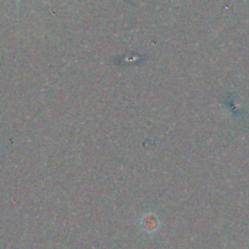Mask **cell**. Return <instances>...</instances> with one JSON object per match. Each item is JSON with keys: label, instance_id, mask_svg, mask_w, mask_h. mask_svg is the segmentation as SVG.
I'll return each mask as SVG.
<instances>
[{"label": "cell", "instance_id": "obj_1", "mask_svg": "<svg viewBox=\"0 0 249 249\" xmlns=\"http://www.w3.org/2000/svg\"><path fill=\"white\" fill-rule=\"evenodd\" d=\"M141 226H142L143 230L147 231V232H155V231L158 229V221L157 219L152 215L145 216L142 223H141Z\"/></svg>", "mask_w": 249, "mask_h": 249}]
</instances>
